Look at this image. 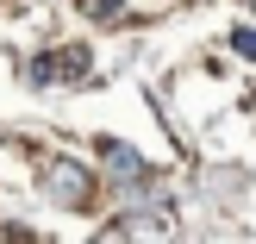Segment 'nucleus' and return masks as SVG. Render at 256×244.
Instances as JSON below:
<instances>
[{
  "label": "nucleus",
  "mask_w": 256,
  "mask_h": 244,
  "mask_svg": "<svg viewBox=\"0 0 256 244\" xmlns=\"http://www.w3.org/2000/svg\"><path fill=\"white\" fill-rule=\"evenodd\" d=\"M44 194L56 200V207H88V200H94V175H88L82 163L56 157V163H44Z\"/></svg>",
  "instance_id": "f257e3e1"
},
{
  "label": "nucleus",
  "mask_w": 256,
  "mask_h": 244,
  "mask_svg": "<svg viewBox=\"0 0 256 244\" xmlns=\"http://www.w3.org/2000/svg\"><path fill=\"white\" fill-rule=\"evenodd\" d=\"M106 163H112V175H144V157L125 144H106Z\"/></svg>",
  "instance_id": "f03ea898"
},
{
  "label": "nucleus",
  "mask_w": 256,
  "mask_h": 244,
  "mask_svg": "<svg viewBox=\"0 0 256 244\" xmlns=\"http://www.w3.org/2000/svg\"><path fill=\"white\" fill-rule=\"evenodd\" d=\"M232 50H238V57H250V63H256V25H244V32H232Z\"/></svg>",
  "instance_id": "7ed1b4c3"
}]
</instances>
